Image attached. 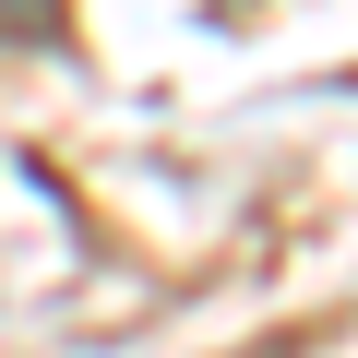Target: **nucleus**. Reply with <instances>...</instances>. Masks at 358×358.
<instances>
[{"label": "nucleus", "mask_w": 358, "mask_h": 358, "mask_svg": "<svg viewBox=\"0 0 358 358\" xmlns=\"http://www.w3.org/2000/svg\"><path fill=\"white\" fill-rule=\"evenodd\" d=\"M0 24H13L24 48H60V0H0Z\"/></svg>", "instance_id": "nucleus-1"}]
</instances>
